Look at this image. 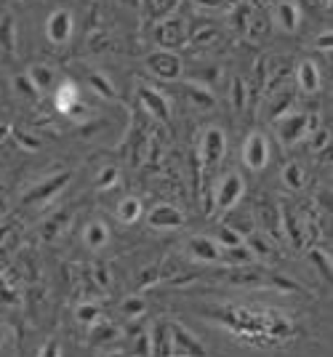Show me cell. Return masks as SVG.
<instances>
[{
	"mask_svg": "<svg viewBox=\"0 0 333 357\" xmlns=\"http://www.w3.org/2000/svg\"><path fill=\"white\" fill-rule=\"evenodd\" d=\"M56 107H59L61 112H72L77 107V89L75 86H70V83H64L56 93Z\"/></svg>",
	"mask_w": 333,
	"mask_h": 357,
	"instance_id": "d6986e66",
	"label": "cell"
},
{
	"mask_svg": "<svg viewBox=\"0 0 333 357\" xmlns=\"http://www.w3.org/2000/svg\"><path fill=\"white\" fill-rule=\"evenodd\" d=\"M331 43H333L331 32H323V35H320V40H318V45L323 48V51H325V48H331Z\"/></svg>",
	"mask_w": 333,
	"mask_h": 357,
	"instance_id": "836d02e7",
	"label": "cell"
},
{
	"mask_svg": "<svg viewBox=\"0 0 333 357\" xmlns=\"http://www.w3.org/2000/svg\"><path fill=\"white\" fill-rule=\"evenodd\" d=\"M8 134H11V128H8V126H3V123H0V142H3V139H8Z\"/></svg>",
	"mask_w": 333,
	"mask_h": 357,
	"instance_id": "e575fe53",
	"label": "cell"
},
{
	"mask_svg": "<svg viewBox=\"0 0 333 357\" xmlns=\"http://www.w3.org/2000/svg\"><path fill=\"white\" fill-rule=\"evenodd\" d=\"M242 105H245V86H242V80L238 77V80L232 83V107H235V109H242Z\"/></svg>",
	"mask_w": 333,
	"mask_h": 357,
	"instance_id": "83f0119b",
	"label": "cell"
},
{
	"mask_svg": "<svg viewBox=\"0 0 333 357\" xmlns=\"http://www.w3.org/2000/svg\"><path fill=\"white\" fill-rule=\"evenodd\" d=\"M88 83H91V89L96 91V93H102L104 99H115V89H112V83H109L102 73H93L91 77H88Z\"/></svg>",
	"mask_w": 333,
	"mask_h": 357,
	"instance_id": "cb8c5ba5",
	"label": "cell"
},
{
	"mask_svg": "<svg viewBox=\"0 0 333 357\" xmlns=\"http://www.w3.org/2000/svg\"><path fill=\"white\" fill-rule=\"evenodd\" d=\"M216 243H219V248H235V245H242V238L229 224H222L216 232Z\"/></svg>",
	"mask_w": 333,
	"mask_h": 357,
	"instance_id": "7402d4cb",
	"label": "cell"
},
{
	"mask_svg": "<svg viewBox=\"0 0 333 357\" xmlns=\"http://www.w3.org/2000/svg\"><path fill=\"white\" fill-rule=\"evenodd\" d=\"M70 35H72V16H70L67 8H59V11H54L48 16V38H51V43H67Z\"/></svg>",
	"mask_w": 333,
	"mask_h": 357,
	"instance_id": "9c48e42d",
	"label": "cell"
},
{
	"mask_svg": "<svg viewBox=\"0 0 333 357\" xmlns=\"http://www.w3.org/2000/svg\"><path fill=\"white\" fill-rule=\"evenodd\" d=\"M109 238V229H107L102 222H91L88 224V229H86V243L91 245V248H102Z\"/></svg>",
	"mask_w": 333,
	"mask_h": 357,
	"instance_id": "ffe728a7",
	"label": "cell"
},
{
	"mask_svg": "<svg viewBox=\"0 0 333 357\" xmlns=\"http://www.w3.org/2000/svg\"><path fill=\"white\" fill-rule=\"evenodd\" d=\"M144 310H147V307H144V298L131 296V298H125V301H123V314H125V317H131V320H134V317H141Z\"/></svg>",
	"mask_w": 333,
	"mask_h": 357,
	"instance_id": "484cf974",
	"label": "cell"
},
{
	"mask_svg": "<svg viewBox=\"0 0 333 357\" xmlns=\"http://www.w3.org/2000/svg\"><path fill=\"white\" fill-rule=\"evenodd\" d=\"M16 86H19V91H22V93H24V96H38V91H35V86H32L30 83V77H27V75H24V77H19V80H16Z\"/></svg>",
	"mask_w": 333,
	"mask_h": 357,
	"instance_id": "4dcf8cb0",
	"label": "cell"
},
{
	"mask_svg": "<svg viewBox=\"0 0 333 357\" xmlns=\"http://www.w3.org/2000/svg\"><path fill=\"white\" fill-rule=\"evenodd\" d=\"M139 216H141V200L139 197H125L118 206V219L123 224H134Z\"/></svg>",
	"mask_w": 333,
	"mask_h": 357,
	"instance_id": "ac0fdd59",
	"label": "cell"
},
{
	"mask_svg": "<svg viewBox=\"0 0 333 357\" xmlns=\"http://www.w3.org/2000/svg\"><path fill=\"white\" fill-rule=\"evenodd\" d=\"M40 357H61L59 342H56V339H51V342H46V347L40 349Z\"/></svg>",
	"mask_w": 333,
	"mask_h": 357,
	"instance_id": "f546056e",
	"label": "cell"
},
{
	"mask_svg": "<svg viewBox=\"0 0 333 357\" xmlns=\"http://www.w3.org/2000/svg\"><path fill=\"white\" fill-rule=\"evenodd\" d=\"M118 336H121V331L112 323H96V326H91V344L96 349L112 347V344L118 342Z\"/></svg>",
	"mask_w": 333,
	"mask_h": 357,
	"instance_id": "4fadbf2b",
	"label": "cell"
},
{
	"mask_svg": "<svg viewBox=\"0 0 333 357\" xmlns=\"http://www.w3.org/2000/svg\"><path fill=\"white\" fill-rule=\"evenodd\" d=\"M277 22H280V27L286 32L296 30V27H299V8H296V3L283 0V3L277 6Z\"/></svg>",
	"mask_w": 333,
	"mask_h": 357,
	"instance_id": "9a60e30c",
	"label": "cell"
},
{
	"mask_svg": "<svg viewBox=\"0 0 333 357\" xmlns=\"http://www.w3.org/2000/svg\"><path fill=\"white\" fill-rule=\"evenodd\" d=\"M283 222H286V229L291 232V240H293V245H302V238H299V222L288 213V211H283Z\"/></svg>",
	"mask_w": 333,
	"mask_h": 357,
	"instance_id": "f1b7e54d",
	"label": "cell"
},
{
	"mask_svg": "<svg viewBox=\"0 0 333 357\" xmlns=\"http://www.w3.org/2000/svg\"><path fill=\"white\" fill-rule=\"evenodd\" d=\"M134 352L139 357H150L152 355V344H150V328H141L137 333V342H134Z\"/></svg>",
	"mask_w": 333,
	"mask_h": 357,
	"instance_id": "d4e9b609",
	"label": "cell"
},
{
	"mask_svg": "<svg viewBox=\"0 0 333 357\" xmlns=\"http://www.w3.org/2000/svg\"><path fill=\"white\" fill-rule=\"evenodd\" d=\"M67 178H70V174H67V171H64V174H59V176L48 178V181H43L40 187H35V190L27 195V200H30V203H38V200H48V197H54L61 187H67Z\"/></svg>",
	"mask_w": 333,
	"mask_h": 357,
	"instance_id": "7c38bea8",
	"label": "cell"
},
{
	"mask_svg": "<svg viewBox=\"0 0 333 357\" xmlns=\"http://www.w3.org/2000/svg\"><path fill=\"white\" fill-rule=\"evenodd\" d=\"M99 317H102V312H99V307H93V304H80V307L75 310V320L86 328L96 326Z\"/></svg>",
	"mask_w": 333,
	"mask_h": 357,
	"instance_id": "44dd1931",
	"label": "cell"
},
{
	"mask_svg": "<svg viewBox=\"0 0 333 357\" xmlns=\"http://www.w3.org/2000/svg\"><path fill=\"white\" fill-rule=\"evenodd\" d=\"M227 155V136L222 128H208L203 134V142H200V158L206 160V165H216L224 160Z\"/></svg>",
	"mask_w": 333,
	"mask_h": 357,
	"instance_id": "7a4b0ae2",
	"label": "cell"
},
{
	"mask_svg": "<svg viewBox=\"0 0 333 357\" xmlns=\"http://www.w3.org/2000/svg\"><path fill=\"white\" fill-rule=\"evenodd\" d=\"M296 77H299L302 91H307V93L320 91V73H318V64H315V61H302L299 70H296Z\"/></svg>",
	"mask_w": 333,
	"mask_h": 357,
	"instance_id": "5bb4252c",
	"label": "cell"
},
{
	"mask_svg": "<svg viewBox=\"0 0 333 357\" xmlns=\"http://www.w3.org/2000/svg\"><path fill=\"white\" fill-rule=\"evenodd\" d=\"M283 181H286V187L291 190H302L304 187V171L299 163H288L286 171H283Z\"/></svg>",
	"mask_w": 333,
	"mask_h": 357,
	"instance_id": "603a6c76",
	"label": "cell"
},
{
	"mask_svg": "<svg viewBox=\"0 0 333 357\" xmlns=\"http://www.w3.org/2000/svg\"><path fill=\"white\" fill-rule=\"evenodd\" d=\"M312 128H315V120H309L307 115H286V118L277 123L280 142L286 147H293L296 142H302L304 136L312 134Z\"/></svg>",
	"mask_w": 333,
	"mask_h": 357,
	"instance_id": "6da1fadb",
	"label": "cell"
},
{
	"mask_svg": "<svg viewBox=\"0 0 333 357\" xmlns=\"http://www.w3.org/2000/svg\"><path fill=\"white\" fill-rule=\"evenodd\" d=\"M187 248H189V256L200 264H219L222 261V248L213 238H192Z\"/></svg>",
	"mask_w": 333,
	"mask_h": 357,
	"instance_id": "52a82bcc",
	"label": "cell"
},
{
	"mask_svg": "<svg viewBox=\"0 0 333 357\" xmlns=\"http://www.w3.org/2000/svg\"><path fill=\"white\" fill-rule=\"evenodd\" d=\"M171 347H173V357H206L203 344L184 326H171Z\"/></svg>",
	"mask_w": 333,
	"mask_h": 357,
	"instance_id": "5b68a950",
	"label": "cell"
},
{
	"mask_svg": "<svg viewBox=\"0 0 333 357\" xmlns=\"http://www.w3.org/2000/svg\"><path fill=\"white\" fill-rule=\"evenodd\" d=\"M242 160L251 171H264L270 163V144L264 134H251L245 147H242Z\"/></svg>",
	"mask_w": 333,
	"mask_h": 357,
	"instance_id": "3957f363",
	"label": "cell"
},
{
	"mask_svg": "<svg viewBox=\"0 0 333 357\" xmlns=\"http://www.w3.org/2000/svg\"><path fill=\"white\" fill-rule=\"evenodd\" d=\"M115 181H118V168L107 165L104 171L99 174V178H96V187H99V190H109V187H112Z\"/></svg>",
	"mask_w": 333,
	"mask_h": 357,
	"instance_id": "4316f807",
	"label": "cell"
},
{
	"mask_svg": "<svg viewBox=\"0 0 333 357\" xmlns=\"http://www.w3.org/2000/svg\"><path fill=\"white\" fill-rule=\"evenodd\" d=\"M30 83L35 86V91L38 93H43V91L51 89V83H54V73H51V67H46V64H35V67H30Z\"/></svg>",
	"mask_w": 333,
	"mask_h": 357,
	"instance_id": "e0dca14e",
	"label": "cell"
},
{
	"mask_svg": "<svg viewBox=\"0 0 333 357\" xmlns=\"http://www.w3.org/2000/svg\"><path fill=\"white\" fill-rule=\"evenodd\" d=\"M0 48L8 51V54L16 51V22L11 14L0 19Z\"/></svg>",
	"mask_w": 333,
	"mask_h": 357,
	"instance_id": "2e32d148",
	"label": "cell"
},
{
	"mask_svg": "<svg viewBox=\"0 0 333 357\" xmlns=\"http://www.w3.org/2000/svg\"><path fill=\"white\" fill-rule=\"evenodd\" d=\"M147 67L152 70V75H160V77H179L182 73V61L176 54H171V51H157V54H152L150 59H147Z\"/></svg>",
	"mask_w": 333,
	"mask_h": 357,
	"instance_id": "8992f818",
	"label": "cell"
},
{
	"mask_svg": "<svg viewBox=\"0 0 333 357\" xmlns=\"http://www.w3.org/2000/svg\"><path fill=\"white\" fill-rule=\"evenodd\" d=\"M150 224L155 229H176L184 224V213L171 203H160L150 211Z\"/></svg>",
	"mask_w": 333,
	"mask_h": 357,
	"instance_id": "ba28073f",
	"label": "cell"
},
{
	"mask_svg": "<svg viewBox=\"0 0 333 357\" xmlns=\"http://www.w3.org/2000/svg\"><path fill=\"white\" fill-rule=\"evenodd\" d=\"M245 192V184L238 174H227V176L219 181V190H216V208L219 211H232L238 206V200Z\"/></svg>",
	"mask_w": 333,
	"mask_h": 357,
	"instance_id": "277c9868",
	"label": "cell"
},
{
	"mask_svg": "<svg viewBox=\"0 0 333 357\" xmlns=\"http://www.w3.org/2000/svg\"><path fill=\"white\" fill-rule=\"evenodd\" d=\"M3 339H6V333H3V328H0V344H3Z\"/></svg>",
	"mask_w": 333,
	"mask_h": 357,
	"instance_id": "d590c367",
	"label": "cell"
},
{
	"mask_svg": "<svg viewBox=\"0 0 333 357\" xmlns=\"http://www.w3.org/2000/svg\"><path fill=\"white\" fill-rule=\"evenodd\" d=\"M150 344L152 355L150 357H173V347H171V323L160 320L150 328Z\"/></svg>",
	"mask_w": 333,
	"mask_h": 357,
	"instance_id": "30bf717a",
	"label": "cell"
},
{
	"mask_svg": "<svg viewBox=\"0 0 333 357\" xmlns=\"http://www.w3.org/2000/svg\"><path fill=\"white\" fill-rule=\"evenodd\" d=\"M192 91V99H197L203 107H213V96H208L206 91H197V89H189Z\"/></svg>",
	"mask_w": 333,
	"mask_h": 357,
	"instance_id": "1f68e13d",
	"label": "cell"
},
{
	"mask_svg": "<svg viewBox=\"0 0 333 357\" xmlns=\"http://www.w3.org/2000/svg\"><path fill=\"white\" fill-rule=\"evenodd\" d=\"M16 139H19V142H22L24 147H30V149H40V142H38V139H27V136H24V134H16Z\"/></svg>",
	"mask_w": 333,
	"mask_h": 357,
	"instance_id": "d6a6232c",
	"label": "cell"
},
{
	"mask_svg": "<svg viewBox=\"0 0 333 357\" xmlns=\"http://www.w3.org/2000/svg\"><path fill=\"white\" fill-rule=\"evenodd\" d=\"M139 96H141V105L147 107L155 118L168 123V118H171V107H168L163 93H157V91H152V89H141L139 91Z\"/></svg>",
	"mask_w": 333,
	"mask_h": 357,
	"instance_id": "8fae6325",
	"label": "cell"
}]
</instances>
